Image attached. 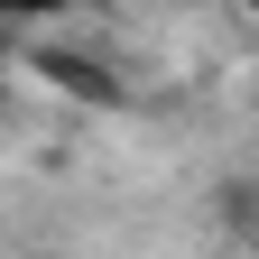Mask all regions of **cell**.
<instances>
[{
	"mask_svg": "<svg viewBox=\"0 0 259 259\" xmlns=\"http://www.w3.org/2000/svg\"><path fill=\"white\" fill-rule=\"evenodd\" d=\"M65 10V0H0V28H10V19H56Z\"/></svg>",
	"mask_w": 259,
	"mask_h": 259,
	"instance_id": "1",
	"label": "cell"
}]
</instances>
